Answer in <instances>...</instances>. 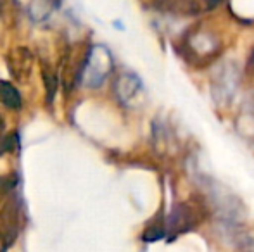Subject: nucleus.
Instances as JSON below:
<instances>
[{"label":"nucleus","instance_id":"6e6552de","mask_svg":"<svg viewBox=\"0 0 254 252\" xmlns=\"http://www.w3.org/2000/svg\"><path fill=\"white\" fill-rule=\"evenodd\" d=\"M237 251L239 252H254V239L249 233H241L237 237Z\"/></svg>","mask_w":254,"mask_h":252},{"label":"nucleus","instance_id":"1a4fd4ad","mask_svg":"<svg viewBox=\"0 0 254 252\" xmlns=\"http://www.w3.org/2000/svg\"><path fill=\"white\" fill-rule=\"evenodd\" d=\"M246 78L251 81V85H254V47L251 49V54L246 62Z\"/></svg>","mask_w":254,"mask_h":252},{"label":"nucleus","instance_id":"39448f33","mask_svg":"<svg viewBox=\"0 0 254 252\" xmlns=\"http://www.w3.org/2000/svg\"><path fill=\"white\" fill-rule=\"evenodd\" d=\"M164 7L177 16H197L213 10L220 0H163Z\"/></svg>","mask_w":254,"mask_h":252},{"label":"nucleus","instance_id":"423d86ee","mask_svg":"<svg viewBox=\"0 0 254 252\" xmlns=\"http://www.w3.org/2000/svg\"><path fill=\"white\" fill-rule=\"evenodd\" d=\"M0 101H2L7 107H12V109L21 107L19 92H17L10 83H5V81H0Z\"/></svg>","mask_w":254,"mask_h":252},{"label":"nucleus","instance_id":"f03ea898","mask_svg":"<svg viewBox=\"0 0 254 252\" xmlns=\"http://www.w3.org/2000/svg\"><path fill=\"white\" fill-rule=\"evenodd\" d=\"M206 218V209L197 201H185L171 209L166 219V237L168 242H173L177 237L197 228Z\"/></svg>","mask_w":254,"mask_h":252},{"label":"nucleus","instance_id":"f257e3e1","mask_svg":"<svg viewBox=\"0 0 254 252\" xmlns=\"http://www.w3.org/2000/svg\"><path fill=\"white\" fill-rule=\"evenodd\" d=\"M221 47L220 37L202 24H195L182 37V55L195 67H204L213 62L220 55Z\"/></svg>","mask_w":254,"mask_h":252},{"label":"nucleus","instance_id":"0eeeda50","mask_svg":"<svg viewBox=\"0 0 254 252\" xmlns=\"http://www.w3.org/2000/svg\"><path fill=\"white\" fill-rule=\"evenodd\" d=\"M164 235H166V223L159 218V219H154V223H151V225L145 228L142 239H144L145 242H156V240L163 239Z\"/></svg>","mask_w":254,"mask_h":252},{"label":"nucleus","instance_id":"20e7f679","mask_svg":"<svg viewBox=\"0 0 254 252\" xmlns=\"http://www.w3.org/2000/svg\"><path fill=\"white\" fill-rule=\"evenodd\" d=\"M114 95L118 97V101L123 105H131V102L142 94L144 85L142 80L133 73H123L118 76V80L114 81Z\"/></svg>","mask_w":254,"mask_h":252},{"label":"nucleus","instance_id":"7ed1b4c3","mask_svg":"<svg viewBox=\"0 0 254 252\" xmlns=\"http://www.w3.org/2000/svg\"><path fill=\"white\" fill-rule=\"evenodd\" d=\"M113 71V57L109 49L104 45H94L88 52L85 62L78 69V83H85L90 88H97L104 83L107 76Z\"/></svg>","mask_w":254,"mask_h":252}]
</instances>
